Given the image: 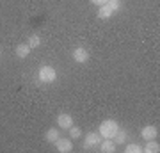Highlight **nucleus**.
I'll return each mask as SVG.
<instances>
[{
    "label": "nucleus",
    "instance_id": "f257e3e1",
    "mask_svg": "<svg viewBox=\"0 0 160 153\" xmlns=\"http://www.w3.org/2000/svg\"><path fill=\"white\" fill-rule=\"evenodd\" d=\"M118 130H119V125H118V121H114V119H105V121H102V125H100V135L105 137V139H114Z\"/></svg>",
    "mask_w": 160,
    "mask_h": 153
},
{
    "label": "nucleus",
    "instance_id": "f03ea898",
    "mask_svg": "<svg viewBox=\"0 0 160 153\" xmlns=\"http://www.w3.org/2000/svg\"><path fill=\"white\" fill-rule=\"evenodd\" d=\"M38 77H39V80L43 84H50V82H53V80L57 79V71L52 68V66H41Z\"/></svg>",
    "mask_w": 160,
    "mask_h": 153
},
{
    "label": "nucleus",
    "instance_id": "7ed1b4c3",
    "mask_svg": "<svg viewBox=\"0 0 160 153\" xmlns=\"http://www.w3.org/2000/svg\"><path fill=\"white\" fill-rule=\"evenodd\" d=\"M102 142V135L100 132H89L86 135V141H84V150H91V148L98 146Z\"/></svg>",
    "mask_w": 160,
    "mask_h": 153
},
{
    "label": "nucleus",
    "instance_id": "20e7f679",
    "mask_svg": "<svg viewBox=\"0 0 160 153\" xmlns=\"http://www.w3.org/2000/svg\"><path fill=\"white\" fill-rule=\"evenodd\" d=\"M141 135H142L144 141H151V139H157L158 137V128L153 125H148L144 126L142 130H141Z\"/></svg>",
    "mask_w": 160,
    "mask_h": 153
},
{
    "label": "nucleus",
    "instance_id": "39448f33",
    "mask_svg": "<svg viewBox=\"0 0 160 153\" xmlns=\"http://www.w3.org/2000/svg\"><path fill=\"white\" fill-rule=\"evenodd\" d=\"M73 61L75 63H80L84 64L89 61V52L86 50V48H75L73 50Z\"/></svg>",
    "mask_w": 160,
    "mask_h": 153
},
{
    "label": "nucleus",
    "instance_id": "423d86ee",
    "mask_svg": "<svg viewBox=\"0 0 160 153\" xmlns=\"http://www.w3.org/2000/svg\"><path fill=\"white\" fill-rule=\"evenodd\" d=\"M55 146H57V150L61 153H68L73 150V142H71V139H62V137H59L57 142H55Z\"/></svg>",
    "mask_w": 160,
    "mask_h": 153
},
{
    "label": "nucleus",
    "instance_id": "0eeeda50",
    "mask_svg": "<svg viewBox=\"0 0 160 153\" xmlns=\"http://www.w3.org/2000/svg\"><path fill=\"white\" fill-rule=\"evenodd\" d=\"M57 125H59V128H66V130H69V128L73 126V118H71L69 114H59Z\"/></svg>",
    "mask_w": 160,
    "mask_h": 153
},
{
    "label": "nucleus",
    "instance_id": "6e6552de",
    "mask_svg": "<svg viewBox=\"0 0 160 153\" xmlns=\"http://www.w3.org/2000/svg\"><path fill=\"white\" fill-rule=\"evenodd\" d=\"M116 148H118V144L114 142V139H105V141L100 142V150L103 153H114Z\"/></svg>",
    "mask_w": 160,
    "mask_h": 153
},
{
    "label": "nucleus",
    "instance_id": "1a4fd4ad",
    "mask_svg": "<svg viewBox=\"0 0 160 153\" xmlns=\"http://www.w3.org/2000/svg\"><path fill=\"white\" fill-rule=\"evenodd\" d=\"M98 18H100V20H109L110 16H112V14H114V13H112V9H110L109 6H107V4H105V6H100L98 7Z\"/></svg>",
    "mask_w": 160,
    "mask_h": 153
},
{
    "label": "nucleus",
    "instance_id": "9d476101",
    "mask_svg": "<svg viewBox=\"0 0 160 153\" xmlns=\"http://www.w3.org/2000/svg\"><path fill=\"white\" fill-rule=\"evenodd\" d=\"M45 137H46V141L50 142V144H55V142H57V139L61 135H59L57 128H48V130H46V134H45Z\"/></svg>",
    "mask_w": 160,
    "mask_h": 153
},
{
    "label": "nucleus",
    "instance_id": "9b49d317",
    "mask_svg": "<svg viewBox=\"0 0 160 153\" xmlns=\"http://www.w3.org/2000/svg\"><path fill=\"white\" fill-rule=\"evenodd\" d=\"M30 54V46L27 45V43H22V45L16 46V55L20 57V59H25V57H29Z\"/></svg>",
    "mask_w": 160,
    "mask_h": 153
},
{
    "label": "nucleus",
    "instance_id": "f8f14e48",
    "mask_svg": "<svg viewBox=\"0 0 160 153\" xmlns=\"http://www.w3.org/2000/svg\"><path fill=\"white\" fill-rule=\"evenodd\" d=\"M144 151H146V153H158L160 151V144H158V142H155V139H151V141L146 142Z\"/></svg>",
    "mask_w": 160,
    "mask_h": 153
},
{
    "label": "nucleus",
    "instance_id": "ddd939ff",
    "mask_svg": "<svg viewBox=\"0 0 160 153\" xmlns=\"http://www.w3.org/2000/svg\"><path fill=\"white\" fill-rule=\"evenodd\" d=\"M126 139H128V134L125 130H118V134L114 135V142L116 144H125Z\"/></svg>",
    "mask_w": 160,
    "mask_h": 153
},
{
    "label": "nucleus",
    "instance_id": "4468645a",
    "mask_svg": "<svg viewBox=\"0 0 160 153\" xmlns=\"http://www.w3.org/2000/svg\"><path fill=\"white\" fill-rule=\"evenodd\" d=\"M27 45L30 46V50H32V48H38V46L41 45V38L38 34H32L29 38V41H27Z\"/></svg>",
    "mask_w": 160,
    "mask_h": 153
},
{
    "label": "nucleus",
    "instance_id": "2eb2a0df",
    "mask_svg": "<svg viewBox=\"0 0 160 153\" xmlns=\"http://www.w3.org/2000/svg\"><path fill=\"white\" fill-rule=\"evenodd\" d=\"M125 151L126 153H142V146H141V144H135V142H132V144H126Z\"/></svg>",
    "mask_w": 160,
    "mask_h": 153
},
{
    "label": "nucleus",
    "instance_id": "dca6fc26",
    "mask_svg": "<svg viewBox=\"0 0 160 153\" xmlns=\"http://www.w3.org/2000/svg\"><path fill=\"white\" fill-rule=\"evenodd\" d=\"M69 134H71V139H80V137H82V130H80L78 126H71V128H69Z\"/></svg>",
    "mask_w": 160,
    "mask_h": 153
},
{
    "label": "nucleus",
    "instance_id": "f3484780",
    "mask_svg": "<svg viewBox=\"0 0 160 153\" xmlns=\"http://www.w3.org/2000/svg\"><path fill=\"white\" fill-rule=\"evenodd\" d=\"M107 6L112 9V13H116V11H119L121 2H119V0H109V2H107Z\"/></svg>",
    "mask_w": 160,
    "mask_h": 153
},
{
    "label": "nucleus",
    "instance_id": "a211bd4d",
    "mask_svg": "<svg viewBox=\"0 0 160 153\" xmlns=\"http://www.w3.org/2000/svg\"><path fill=\"white\" fill-rule=\"evenodd\" d=\"M91 2L94 4V6H98V7H100V6H105V4H107L109 0H91Z\"/></svg>",
    "mask_w": 160,
    "mask_h": 153
}]
</instances>
